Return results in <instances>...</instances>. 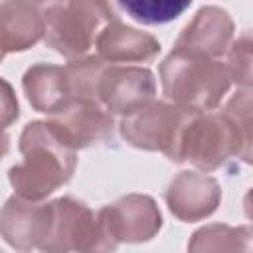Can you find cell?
<instances>
[{
	"label": "cell",
	"instance_id": "obj_1",
	"mask_svg": "<svg viewBox=\"0 0 253 253\" xmlns=\"http://www.w3.org/2000/svg\"><path fill=\"white\" fill-rule=\"evenodd\" d=\"M22 162L8 170L14 196L28 202H43L67 184L77 166V152L61 140L47 121H32L20 134Z\"/></svg>",
	"mask_w": 253,
	"mask_h": 253
},
{
	"label": "cell",
	"instance_id": "obj_2",
	"mask_svg": "<svg viewBox=\"0 0 253 253\" xmlns=\"http://www.w3.org/2000/svg\"><path fill=\"white\" fill-rule=\"evenodd\" d=\"M162 95L182 109L208 113L217 109L231 87L221 59H211L186 49H172L158 67Z\"/></svg>",
	"mask_w": 253,
	"mask_h": 253
},
{
	"label": "cell",
	"instance_id": "obj_3",
	"mask_svg": "<svg viewBox=\"0 0 253 253\" xmlns=\"http://www.w3.org/2000/svg\"><path fill=\"white\" fill-rule=\"evenodd\" d=\"M251 142L253 138L243 134L223 111L196 113L182 134L176 164L190 162L204 174L225 166L231 158L249 164Z\"/></svg>",
	"mask_w": 253,
	"mask_h": 253
},
{
	"label": "cell",
	"instance_id": "obj_4",
	"mask_svg": "<svg viewBox=\"0 0 253 253\" xmlns=\"http://www.w3.org/2000/svg\"><path fill=\"white\" fill-rule=\"evenodd\" d=\"M117 18L119 16H115L113 6L107 2H51L43 6V40L67 61H75L87 55L101 30Z\"/></svg>",
	"mask_w": 253,
	"mask_h": 253
},
{
	"label": "cell",
	"instance_id": "obj_5",
	"mask_svg": "<svg viewBox=\"0 0 253 253\" xmlns=\"http://www.w3.org/2000/svg\"><path fill=\"white\" fill-rule=\"evenodd\" d=\"M53 221L42 253H115L113 237L103 211H93L71 196L51 200Z\"/></svg>",
	"mask_w": 253,
	"mask_h": 253
},
{
	"label": "cell",
	"instance_id": "obj_6",
	"mask_svg": "<svg viewBox=\"0 0 253 253\" xmlns=\"http://www.w3.org/2000/svg\"><path fill=\"white\" fill-rule=\"evenodd\" d=\"M194 115L196 111L154 99L146 107L121 117L119 130L130 146L148 152H162L168 160L176 162L182 134Z\"/></svg>",
	"mask_w": 253,
	"mask_h": 253
},
{
	"label": "cell",
	"instance_id": "obj_7",
	"mask_svg": "<svg viewBox=\"0 0 253 253\" xmlns=\"http://www.w3.org/2000/svg\"><path fill=\"white\" fill-rule=\"evenodd\" d=\"M99 103L115 117H126L156 99V79L142 65H107L97 87Z\"/></svg>",
	"mask_w": 253,
	"mask_h": 253
},
{
	"label": "cell",
	"instance_id": "obj_8",
	"mask_svg": "<svg viewBox=\"0 0 253 253\" xmlns=\"http://www.w3.org/2000/svg\"><path fill=\"white\" fill-rule=\"evenodd\" d=\"M53 221L51 202H28L10 196L0 210V235L20 253L40 251Z\"/></svg>",
	"mask_w": 253,
	"mask_h": 253
},
{
	"label": "cell",
	"instance_id": "obj_9",
	"mask_svg": "<svg viewBox=\"0 0 253 253\" xmlns=\"http://www.w3.org/2000/svg\"><path fill=\"white\" fill-rule=\"evenodd\" d=\"M47 123L75 152L109 140L115 130V117L95 101H71L59 113L51 115Z\"/></svg>",
	"mask_w": 253,
	"mask_h": 253
},
{
	"label": "cell",
	"instance_id": "obj_10",
	"mask_svg": "<svg viewBox=\"0 0 253 253\" xmlns=\"http://www.w3.org/2000/svg\"><path fill=\"white\" fill-rule=\"evenodd\" d=\"M101 211L117 243H146L162 227V213L146 194H126Z\"/></svg>",
	"mask_w": 253,
	"mask_h": 253
},
{
	"label": "cell",
	"instance_id": "obj_11",
	"mask_svg": "<svg viewBox=\"0 0 253 253\" xmlns=\"http://www.w3.org/2000/svg\"><path fill=\"white\" fill-rule=\"evenodd\" d=\"M164 198L168 210L180 221L192 223L210 217L217 210L221 202V188L210 174L198 170H182L168 184Z\"/></svg>",
	"mask_w": 253,
	"mask_h": 253
},
{
	"label": "cell",
	"instance_id": "obj_12",
	"mask_svg": "<svg viewBox=\"0 0 253 253\" xmlns=\"http://www.w3.org/2000/svg\"><path fill=\"white\" fill-rule=\"evenodd\" d=\"M233 20L219 6H202L192 22L180 32L174 47L219 59L233 42Z\"/></svg>",
	"mask_w": 253,
	"mask_h": 253
},
{
	"label": "cell",
	"instance_id": "obj_13",
	"mask_svg": "<svg viewBox=\"0 0 253 253\" xmlns=\"http://www.w3.org/2000/svg\"><path fill=\"white\" fill-rule=\"evenodd\" d=\"M97 55L109 65L144 63L160 53V42L142 30H136L119 18L109 22L95 40Z\"/></svg>",
	"mask_w": 253,
	"mask_h": 253
},
{
	"label": "cell",
	"instance_id": "obj_14",
	"mask_svg": "<svg viewBox=\"0 0 253 253\" xmlns=\"http://www.w3.org/2000/svg\"><path fill=\"white\" fill-rule=\"evenodd\" d=\"M43 6L26 0L0 2V51H26L43 40Z\"/></svg>",
	"mask_w": 253,
	"mask_h": 253
},
{
	"label": "cell",
	"instance_id": "obj_15",
	"mask_svg": "<svg viewBox=\"0 0 253 253\" xmlns=\"http://www.w3.org/2000/svg\"><path fill=\"white\" fill-rule=\"evenodd\" d=\"M24 93L34 111L47 117L59 113L71 103L65 67L51 63H36L26 69L22 77Z\"/></svg>",
	"mask_w": 253,
	"mask_h": 253
},
{
	"label": "cell",
	"instance_id": "obj_16",
	"mask_svg": "<svg viewBox=\"0 0 253 253\" xmlns=\"http://www.w3.org/2000/svg\"><path fill=\"white\" fill-rule=\"evenodd\" d=\"M188 253H251V229L225 223L204 225L192 233Z\"/></svg>",
	"mask_w": 253,
	"mask_h": 253
},
{
	"label": "cell",
	"instance_id": "obj_17",
	"mask_svg": "<svg viewBox=\"0 0 253 253\" xmlns=\"http://www.w3.org/2000/svg\"><path fill=\"white\" fill-rule=\"evenodd\" d=\"M109 63H105L99 55H85L81 59L69 61L65 65V75L69 83L71 101H95L97 99V87L99 79Z\"/></svg>",
	"mask_w": 253,
	"mask_h": 253
},
{
	"label": "cell",
	"instance_id": "obj_18",
	"mask_svg": "<svg viewBox=\"0 0 253 253\" xmlns=\"http://www.w3.org/2000/svg\"><path fill=\"white\" fill-rule=\"evenodd\" d=\"M117 6L140 24H168L178 16H182L192 6V2L190 0H121Z\"/></svg>",
	"mask_w": 253,
	"mask_h": 253
},
{
	"label": "cell",
	"instance_id": "obj_19",
	"mask_svg": "<svg viewBox=\"0 0 253 253\" xmlns=\"http://www.w3.org/2000/svg\"><path fill=\"white\" fill-rule=\"evenodd\" d=\"M253 42H251V32H243L237 40L231 42L227 49V61L225 69L229 73L231 83H237L239 89H251L253 83V73H251V55Z\"/></svg>",
	"mask_w": 253,
	"mask_h": 253
},
{
	"label": "cell",
	"instance_id": "obj_20",
	"mask_svg": "<svg viewBox=\"0 0 253 253\" xmlns=\"http://www.w3.org/2000/svg\"><path fill=\"white\" fill-rule=\"evenodd\" d=\"M223 113L235 123V126L253 138V99L251 89H237V93L225 103Z\"/></svg>",
	"mask_w": 253,
	"mask_h": 253
},
{
	"label": "cell",
	"instance_id": "obj_21",
	"mask_svg": "<svg viewBox=\"0 0 253 253\" xmlns=\"http://www.w3.org/2000/svg\"><path fill=\"white\" fill-rule=\"evenodd\" d=\"M18 117H20V105L16 93L12 85L4 77H0V128L4 130L12 123H16Z\"/></svg>",
	"mask_w": 253,
	"mask_h": 253
},
{
	"label": "cell",
	"instance_id": "obj_22",
	"mask_svg": "<svg viewBox=\"0 0 253 253\" xmlns=\"http://www.w3.org/2000/svg\"><path fill=\"white\" fill-rule=\"evenodd\" d=\"M8 148H10V136L0 128V160L8 154Z\"/></svg>",
	"mask_w": 253,
	"mask_h": 253
},
{
	"label": "cell",
	"instance_id": "obj_23",
	"mask_svg": "<svg viewBox=\"0 0 253 253\" xmlns=\"http://www.w3.org/2000/svg\"><path fill=\"white\" fill-rule=\"evenodd\" d=\"M2 59H4V53H2V51H0V61H2Z\"/></svg>",
	"mask_w": 253,
	"mask_h": 253
},
{
	"label": "cell",
	"instance_id": "obj_24",
	"mask_svg": "<svg viewBox=\"0 0 253 253\" xmlns=\"http://www.w3.org/2000/svg\"><path fill=\"white\" fill-rule=\"evenodd\" d=\"M0 253H2V251H0Z\"/></svg>",
	"mask_w": 253,
	"mask_h": 253
}]
</instances>
